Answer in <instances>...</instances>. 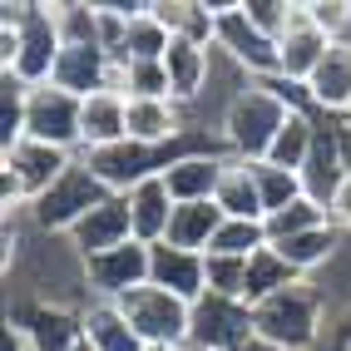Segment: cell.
I'll return each instance as SVG.
<instances>
[{"instance_id":"obj_1","label":"cell","mask_w":351,"mask_h":351,"mask_svg":"<svg viewBox=\"0 0 351 351\" xmlns=\"http://www.w3.org/2000/svg\"><path fill=\"white\" fill-rule=\"evenodd\" d=\"M287 114H297V109H287L272 89L247 80L223 109V144H228V154L243 158V163H263L267 149H272V138L282 134Z\"/></svg>"},{"instance_id":"obj_2","label":"cell","mask_w":351,"mask_h":351,"mask_svg":"<svg viewBox=\"0 0 351 351\" xmlns=\"http://www.w3.org/2000/svg\"><path fill=\"white\" fill-rule=\"evenodd\" d=\"M0 25L15 30V60H10L5 75L20 80L25 89L50 84L55 60H60V50H64V40H60V30H55V10H50V5H30V0H15V5H5Z\"/></svg>"},{"instance_id":"obj_3","label":"cell","mask_w":351,"mask_h":351,"mask_svg":"<svg viewBox=\"0 0 351 351\" xmlns=\"http://www.w3.org/2000/svg\"><path fill=\"white\" fill-rule=\"evenodd\" d=\"M252 322H257V337L282 346V351L317 346V337H322V292H317V282H297L287 292L257 302Z\"/></svg>"},{"instance_id":"obj_4","label":"cell","mask_w":351,"mask_h":351,"mask_svg":"<svg viewBox=\"0 0 351 351\" xmlns=\"http://www.w3.org/2000/svg\"><path fill=\"white\" fill-rule=\"evenodd\" d=\"M119 312L129 317V326L138 337H144V346H183L193 332V302H183L173 292L163 287H134L129 297H119Z\"/></svg>"},{"instance_id":"obj_5","label":"cell","mask_w":351,"mask_h":351,"mask_svg":"<svg viewBox=\"0 0 351 351\" xmlns=\"http://www.w3.org/2000/svg\"><path fill=\"white\" fill-rule=\"evenodd\" d=\"M193 346L203 351H247L257 341V322H252V307L238 297H218V292H203L193 302V332H189Z\"/></svg>"},{"instance_id":"obj_6","label":"cell","mask_w":351,"mask_h":351,"mask_svg":"<svg viewBox=\"0 0 351 351\" xmlns=\"http://www.w3.org/2000/svg\"><path fill=\"white\" fill-rule=\"evenodd\" d=\"M80 109H84V99L64 95L55 84L25 89V138L75 154L80 149Z\"/></svg>"},{"instance_id":"obj_7","label":"cell","mask_w":351,"mask_h":351,"mask_svg":"<svg viewBox=\"0 0 351 351\" xmlns=\"http://www.w3.org/2000/svg\"><path fill=\"white\" fill-rule=\"evenodd\" d=\"M104 198H109V189L89 173L84 158H75V169H64V178L30 208V213H35V223H40L45 232H69V228L89 213V208H99Z\"/></svg>"},{"instance_id":"obj_8","label":"cell","mask_w":351,"mask_h":351,"mask_svg":"<svg viewBox=\"0 0 351 351\" xmlns=\"http://www.w3.org/2000/svg\"><path fill=\"white\" fill-rule=\"evenodd\" d=\"M149 272H154V247L144 243H119L99 257L84 263V282L95 292V302H119L134 287H149Z\"/></svg>"},{"instance_id":"obj_9","label":"cell","mask_w":351,"mask_h":351,"mask_svg":"<svg viewBox=\"0 0 351 351\" xmlns=\"http://www.w3.org/2000/svg\"><path fill=\"white\" fill-rule=\"evenodd\" d=\"M64 169H75V154L50 149V144H35V138H20L15 149H5V169H0V173L20 189L25 208H35V203L64 178Z\"/></svg>"},{"instance_id":"obj_10","label":"cell","mask_w":351,"mask_h":351,"mask_svg":"<svg viewBox=\"0 0 351 351\" xmlns=\"http://www.w3.org/2000/svg\"><path fill=\"white\" fill-rule=\"evenodd\" d=\"M218 50L232 55V64L247 69V80H272L282 75V55H277V40H267L263 30L252 25V20L243 15V5L218 20V35H213Z\"/></svg>"},{"instance_id":"obj_11","label":"cell","mask_w":351,"mask_h":351,"mask_svg":"<svg viewBox=\"0 0 351 351\" xmlns=\"http://www.w3.org/2000/svg\"><path fill=\"white\" fill-rule=\"evenodd\" d=\"M69 247H75L84 263L89 257H99L109 247H119V243H134V218H129V198L124 193H109L99 208H89V213L64 232Z\"/></svg>"},{"instance_id":"obj_12","label":"cell","mask_w":351,"mask_h":351,"mask_svg":"<svg viewBox=\"0 0 351 351\" xmlns=\"http://www.w3.org/2000/svg\"><path fill=\"white\" fill-rule=\"evenodd\" d=\"M10 326H20V332L30 337L35 351H75V346L84 341V322H80V312L50 307V302H15Z\"/></svg>"},{"instance_id":"obj_13","label":"cell","mask_w":351,"mask_h":351,"mask_svg":"<svg viewBox=\"0 0 351 351\" xmlns=\"http://www.w3.org/2000/svg\"><path fill=\"white\" fill-rule=\"evenodd\" d=\"M50 84L64 89V95H75V99L99 95V89L109 84V55L99 50V45H64L60 60H55Z\"/></svg>"},{"instance_id":"obj_14","label":"cell","mask_w":351,"mask_h":351,"mask_svg":"<svg viewBox=\"0 0 351 351\" xmlns=\"http://www.w3.org/2000/svg\"><path fill=\"white\" fill-rule=\"evenodd\" d=\"M129 198V218H134V243L144 247H158L163 238H169V223H173V193L163 178H144L138 189L124 193Z\"/></svg>"},{"instance_id":"obj_15","label":"cell","mask_w":351,"mask_h":351,"mask_svg":"<svg viewBox=\"0 0 351 351\" xmlns=\"http://www.w3.org/2000/svg\"><path fill=\"white\" fill-rule=\"evenodd\" d=\"M129 99L124 95H109V89H99V95H89L84 109H80V149L95 154V149H109V144H124L129 138Z\"/></svg>"},{"instance_id":"obj_16","label":"cell","mask_w":351,"mask_h":351,"mask_svg":"<svg viewBox=\"0 0 351 351\" xmlns=\"http://www.w3.org/2000/svg\"><path fill=\"white\" fill-rule=\"evenodd\" d=\"M223 169H228V154L208 149V154H189L178 158L169 173H163V183H169L173 203H213L218 183H223Z\"/></svg>"},{"instance_id":"obj_17","label":"cell","mask_w":351,"mask_h":351,"mask_svg":"<svg viewBox=\"0 0 351 351\" xmlns=\"http://www.w3.org/2000/svg\"><path fill=\"white\" fill-rule=\"evenodd\" d=\"M326 50H332V40H326L312 20H307V10H292V25H287V35L277 40V55H282V75L287 80H302L307 84L312 80V69L326 60Z\"/></svg>"},{"instance_id":"obj_18","label":"cell","mask_w":351,"mask_h":351,"mask_svg":"<svg viewBox=\"0 0 351 351\" xmlns=\"http://www.w3.org/2000/svg\"><path fill=\"white\" fill-rule=\"evenodd\" d=\"M149 282L163 287V292H173V297H183V302H198V297L208 292L203 252H183V247L158 243V247H154V272H149Z\"/></svg>"},{"instance_id":"obj_19","label":"cell","mask_w":351,"mask_h":351,"mask_svg":"<svg viewBox=\"0 0 351 351\" xmlns=\"http://www.w3.org/2000/svg\"><path fill=\"white\" fill-rule=\"evenodd\" d=\"M163 69H169V95H173V104H193L203 95V84H208V45L173 35L169 55H163Z\"/></svg>"},{"instance_id":"obj_20","label":"cell","mask_w":351,"mask_h":351,"mask_svg":"<svg viewBox=\"0 0 351 351\" xmlns=\"http://www.w3.org/2000/svg\"><path fill=\"white\" fill-rule=\"evenodd\" d=\"M312 104L322 114H346L351 109V45H332L326 50V60L312 69Z\"/></svg>"},{"instance_id":"obj_21","label":"cell","mask_w":351,"mask_h":351,"mask_svg":"<svg viewBox=\"0 0 351 351\" xmlns=\"http://www.w3.org/2000/svg\"><path fill=\"white\" fill-rule=\"evenodd\" d=\"M84 322V341L95 351H149L144 337L129 326V317L119 312V302H89V307L80 312Z\"/></svg>"},{"instance_id":"obj_22","label":"cell","mask_w":351,"mask_h":351,"mask_svg":"<svg viewBox=\"0 0 351 351\" xmlns=\"http://www.w3.org/2000/svg\"><path fill=\"white\" fill-rule=\"evenodd\" d=\"M213 203L223 208V218H252V223H267V208H263V193H257V173H252V163L232 158V154H228V169H223V183H218Z\"/></svg>"},{"instance_id":"obj_23","label":"cell","mask_w":351,"mask_h":351,"mask_svg":"<svg viewBox=\"0 0 351 351\" xmlns=\"http://www.w3.org/2000/svg\"><path fill=\"white\" fill-rule=\"evenodd\" d=\"M129 138H138V144H173V138H183L189 129H183V109L173 99H129Z\"/></svg>"},{"instance_id":"obj_24","label":"cell","mask_w":351,"mask_h":351,"mask_svg":"<svg viewBox=\"0 0 351 351\" xmlns=\"http://www.w3.org/2000/svg\"><path fill=\"white\" fill-rule=\"evenodd\" d=\"M297 282H307L297 267H287L282 257H277V247L267 243V247H257L252 257H247V282H243V302L247 307H257V302H267V297H277V292H287V287H297Z\"/></svg>"},{"instance_id":"obj_25","label":"cell","mask_w":351,"mask_h":351,"mask_svg":"<svg viewBox=\"0 0 351 351\" xmlns=\"http://www.w3.org/2000/svg\"><path fill=\"white\" fill-rule=\"evenodd\" d=\"M218 228H223V208L218 203H178L163 243L183 247V252H208V243H213Z\"/></svg>"},{"instance_id":"obj_26","label":"cell","mask_w":351,"mask_h":351,"mask_svg":"<svg viewBox=\"0 0 351 351\" xmlns=\"http://www.w3.org/2000/svg\"><path fill=\"white\" fill-rule=\"evenodd\" d=\"M277 247V257H282L287 267H297L302 277L307 272H317V267H326L337 257V247H341V232L326 223V228H312V232H297V238H282V243H272Z\"/></svg>"},{"instance_id":"obj_27","label":"cell","mask_w":351,"mask_h":351,"mask_svg":"<svg viewBox=\"0 0 351 351\" xmlns=\"http://www.w3.org/2000/svg\"><path fill=\"white\" fill-rule=\"evenodd\" d=\"M312 114H287V124H282V134L272 138V149H267L263 163H277V169H287V173H302V163H307V154H312V134H317Z\"/></svg>"},{"instance_id":"obj_28","label":"cell","mask_w":351,"mask_h":351,"mask_svg":"<svg viewBox=\"0 0 351 351\" xmlns=\"http://www.w3.org/2000/svg\"><path fill=\"white\" fill-rule=\"evenodd\" d=\"M169 45H173V35L154 20V10L144 5L134 20H129V35H124V50L114 55V60H163L169 55Z\"/></svg>"},{"instance_id":"obj_29","label":"cell","mask_w":351,"mask_h":351,"mask_svg":"<svg viewBox=\"0 0 351 351\" xmlns=\"http://www.w3.org/2000/svg\"><path fill=\"white\" fill-rule=\"evenodd\" d=\"M257 247H267V223H252V218H223V228L208 243L213 257H252Z\"/></svg>"},{"instance_id":"obj_30","label":"cell","mask_w":351,"mask_h":351,"mask_svg":"<svg viewBox=\"0 0 351 351\" xmlns=\"http://www.w3.org/2000/svg\"><path fill=\"white\" fill-rule=\"evenodd\" d=\"M326 223H332V213H326L322 203L297 198V203H287V208H282V213H272V218H267V243L297 238V232H312V228H326Z\"/></svg>"},{"instance_id":"obj_31","label":"cell","mask_w":351,"mask_h":351,"mask_svg":"<svg viewBox=\"0 0 351 351\" xmlns=\"http://www.w3.org/2000/svg\"><path fill=\"white\" fill-rule=\"evenodd\" d=\"M252 173H257V193H263L267 218L282 213L287 203L307 198V193H302V173H287V169H277V163H252Z\"/></svg>"},{"instance_id":"obj_32","label":"cell","mask_w":351,"mask_h":351,"mask_svg":"<svg viewBox=\"0 0 351 351\" xmlns=\"http://www.w3.org/2000/svg\"><path fill=\"white\" fill-rule=\"evenodd\" d=\"M124 99H173L163 60H124Z\"/></svg>"},{"instance_id":"obj_33","label":"cell","mask_w":351,"mask_h":351,"mask_svg":"<svg viewBox=\"0 0 351 351\" xmlns=\"http://www.w3.org/2000/svg\"><path fill=\"white\" fill-rule=\"evenodd\" d=\"M55 10V30L64 45H99V20H95V5H80V0H60Z\"/></svg>"},{"instance_id":"obj_34","label":"cell","mask_w":351,"mask_h":351,"mask_svg":"<svg viewBox=\"0 0 351 351\" xmlns=\"http://www.w3.org/2000/svg\"><path fill=\"white\" fill-rule=\"evenodd\" d=\"M25 138V84L20 80H0V149H15Z\"/></svg>"},{"instance_id":"obj_35","label":"cell","mask_w":351,"mask_h":351,"mask_svg":"<svg viewBox=\"0 0 351 351\" xmlns=\"http://www.w3.org/2000/svg\"><path fill=\"white\" fill-rule=\"evenodd\" d=\"M203 277H208V292L218 297H238L243 302V282H247V257H203Z\"/></svg>"},{"instance_id":"obj_36","label":"cell","mask_w":351,"mask_h":351,"mask_svg":"<svg viewBox=\"0 0 351 351\" xmlns=\"http://www.w3.org/2000/svg\"><path fill=\"white\" fill-rule=\"evenodd\" d=\"M307 20L332 40V45H346L351 40V0H307Z\"/></svg>"},{"instance_id":"obj_37","label":"cell","mask_w":351,"mask_h":351,"mask_svg":"<svg viewBox=\"0 0 351 351\" xmlns=\"http://www.w3.org/2000/svg\"><path fill=\"white\" fill-rule=\"evenodd\" d=\"M292 10H297V5H287V0H243V15H247L267 40H282V35H287Z\"/></svg>"},{"instance_id":"obj_38","label":"cell","mask_w":351,"mask_h":351,"mask_svg":"<svg viewBox=\"0 0 351 351\" xmlns=\"http://www.w3.org/2000/svg\"><path fill=\"white\" fill-rule=\"evenodd\" d=\"M326 213H332V228H346L351 232V173L341 178V189H337V198H332Z\"/></svg>"},{"instance_id":"obj_39","label":"cell","mask_w":351,"mask_h":351,"mask_svg":"<svg viewBox=\"0 0 351 351\" xmlns=\"http://www.w3.org/2000/svg\"><path fill=\"white\" fill-rule=\"evenodd\" d=\"M0 351H35V346H30V337L20 332V326L5 322V341H0Z\"/></svg>"},{"instance_id":"obj_40","label":"cell","mask_w":351,"mask_h":351,"mask_svg":"<svg viewBox=\"0 0 351 351\" xmlns=\"http://www.w3.org/2000/svg\"><path fill=\"white\" fill-rule=\"evenodd\" d=\"M341 341H346V351H351V307L341 312Z\"/></svg>"},{"instance_id":"obj_41","label":"cell","mask_w":351,"mask_h":351,"mask_svg":"<svg viewBox=\"0 0 351 351\" xmlns=\"http://www.w3.org/2000/svg\"><path fill=\"white\" fill-rule=\"evenodd\" d=\"M247 351H282V346H272V341H263V337H257V341H252Z\"/></svg>"},{"instance_id":"obj_42","label":"cell","mask_w":351,"mask_h":351,"mask_svg":"<svg viewBox=\"0 0 351 351\" xmlns=\"http://www.w3.org/2000/svg\"><path fill=\"white\" fill-rule=\"evenodd\" d=\"M178 351H203V346H193V341H183V346H178Z\"/></svg>"},{"instance_id":"obj_43","label":"cell","mask_w":351,"mask_h":351,"mask_svg":"<svg viewBox=\"0 0 351 351\" xmlns=\"http://www.w3.org/2000/svg\"><path fill=\"white\" fill-rule=\"evenodd\" d=\"M75 351H95V346H89V341H80V346H75Z\"/></svg>"},{"instance_id":"obj_44","label":"cell","mask_w":351,"mask_h":351,"mask_svg":"<svg viewBox=\"0 0 351 351\" xmlns=\"http://www.w3.org/2000/svg\"><path fill=\"white\" fill-rule=\"evenodd\" d=\"M149 351H173V346H149Z\"/></svg>"}]
</instances>
